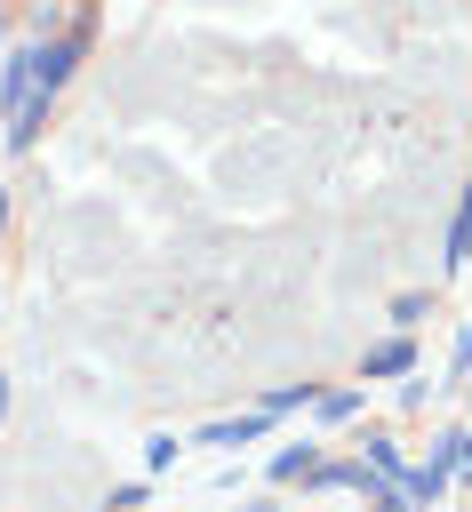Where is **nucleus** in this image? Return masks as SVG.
<instances>
[{"mask_svg": "<svg viewBox=\"0 0 472 512\" xmlns=\"http://www.w3.org/2000/svg\"><path fill=\"white\" fill-rule=\"evenodd\" d=\"M416 368V336L408 328H392V336H376L368 352H360V384H400Z\"/></svg>", "mask_w": 472, "mask_h": 512, "instance_id": "f03ea898", "label": "nucleus"}, {"mask_svg": "<svg viewBox=\"0 0 472 512\" xmlns=\"http://www.w3.org/2000/svg\"><path fill=\"white\" fill-rule=\"evenodd\" d=\"M0 240H8V192H0Z\"/></svg>", "mask_w": 472, "mask_h": 512, "instance_id": "a211bd4d", "label": "nucleus"}, {"mask_svg": "<svg viewBox=\"0 0 472 512\" xmlns=\"http://www.w3.org/2000/svg\"><path fill=\"white\" fill-rule=\"evenodd\" d=\"M360 400H368L360 384H328V392H312V424H352Z\"/></svg>", "mask_w": 472, "mask_h": 512, "instance_id": "0eeeda50", "label": "nucleus"}, {"mask_svg": "<svg viewBox=\"0 0 472 512\" xmlns=\"http://www.w3.org/2000/svg\"><path fill=\"white\" fill-rule=\"evenodd\" d=\"M312 392H320V384H272L256 408H264V416H288V408H312Z\"/></svg>", "mask_w": 472, "mask_h": 512, "instance_id": "1a4fd4ad", "label": "nucleus"}, {"mask_svg": "<svg viewBox=\"0 0 472 512\" xmlns=\"http://www.w3.org/2000/svg\"><path fill=\"white\" fill-rule=\"evenodd\" d=\"M144 496H152V488H144V480H120V488H112V496H104V512H136V504H144Z\"/></svg>", "mask_w": 472, "mask_h": 512, "instance_id": "ddd939ff", "label": "nucleus"}, {"mask_svg": "<svg viewBox=\"0 0 472 512\" xmlns=\"http://www.w3.org/2000/svg\"><path fill=\"white\" fill-rule=\"evenodd\" d=\"M360 464H368L376 480L408 488V456H400V440H392V432H368V440H360Z\"/></svg>", "mask_w": 472, "mask_h": 512, "instance_id": "423d86ee", "label": "nucleus"}, {"mask_svg": "<svg viewBox=\"0 0 472 512\" xmlns=\"http://www.w3.org/2000/svg\"><path fill=\"white\" fill-rule=\"evenodd\" d=\"M312 464H320V440H312V432H304V440H280V448H272V464H264V472H272V488H288V480H304V472H312Z\"/></svg>", "mask_w": 472, "mask_h": 512, "instance_id": "39448f33", "label": "nucleus"}, {"mask_svg": "<svg viewBox=\"0 0 472 512\" xmlns=\"http://www.w3.org/2000/svg\"><path fill=\"white\" fill-rule=\"evenodd\" d=\"M280 416H264V408H248V416H216V424H200V448H248V440H264Z\"/></svg>", "mask_w": 472, "mask_h": 512, "instance_id": "7ed1b4c3", "label": "nucleus"}, {"mask_svg": "<svg viewBox=\"0 0 472 512\" xmlns=\"http://www.w3.org/2000/svg\"><path fill=\"white\" fill-rule=\"evenodd\" d=\"M176 456H184V440H176V432H152V440H144V472H168Z\"/></svg>", "mask_w": 472, "mask_h": 512, "instance_id": "9b49d317", "label": "nucleus"}, {"mask_svg": "<svg viewBox=\"0 0 472 512\" xmlns=\"http://www.w3.org/2000/svg\"><path fill=\"white\" fill-rule=\"evenodd\" d=\"M240 512H280V504H272V496H248V504H240Z\"/></svg>", "mask_w": 472, "mask_h": 512, "instance_id": "f3484780", "label": "nucleus"}, {"mask_svg": "<svg viewBox=\"0 0 472 512\" xmlns=\"http://www.w3.org/2000/svg\"><path fill=\"white\" fill-rule=\"evenodd\" d=\"M456 472H464V480H472V432H464V456H456Z\"/></svg>", "mask_w": 472, "mask_h": 512, "instance_id": "dca6fc26", "label": "nucleus"}, {"mask_svg": "<svg viewBox=\"0 0 472 512\" xmlns=\"http://www.w3.org/2000/svg\"><path fill=\"white\" fill-rule=\"evenodd\" d=\"M456 456H464V432H432V448H424V464H432L440 480H456Z\"/></svg>", "mask_w": 472, "mask_h": 512, "instance_id": "9d476101", "label": "nucleus"}, {"mask_svg": "<svg viewBox=\"0 0 472 512\" xmlns=\"http://www.w3.org/2000/svg\"><path fill=\"white\" fill-rule=\"evenodd\" d=\"M424 400H432V384H424V376L408 368V376H400V408H424Z\"/></svg>", "mask_w": 472, "mask_h": 512, "instance_id": "2eb2a0df", "label": "nucleus"}, {"mask_svg": "<svg viewBox=\"0 0 472 512\" xmlns=\"http://www.w3.org/2000/svg\"><path fill=\"white\" fill-rule=\"evenodd\" d=\"M48 112H56V96H48L40 72H32V40H16L8 64H0V144H8V152H32L40 128H48Z\"/></svg>", "mask_w": 472, "mask_h": 512, "instance_id": "f257e3e1", "label": "nucleus"}, {"mask_svg": "<svg viewBox=\"0 0 472 512\" xmlns=\"http://www.w3.org/2000/svg\"><path fill=\"white\" fill-rule=\"evenodd\" d=\"M0 8H8V0H0Z\"/></svg>", "mask_w": 472, "mask_h": 512, "instance_id": "aec40b11", "label": "nucleus"}, {"mask_svg": "<svg viewBox=\"0 0 472 512\" xmlns=\"http://www.w3.org/2000/svg\"><path fill=\"white\" fill-rule=\"evenodd\" d=\"M440 264H448V272L472 264V184H464V200H456V224H448V240H440Z\"/></svg>", "mask_w": 472, "mask_h": 512, "instance_id": "6e6552de", "label": "nucleus"}, {"mask_svg": "<svg viewBox=\"0 0 472 512\" xmlns=\"http://www.w3.org/2000/svg\"><path fill=\"white\" fill-rule=\"evenodd\" d=\"M0 416H8V384H0Z\"/></svg>", "mask_w": 472, "mask_h": 512, "instance_id": "6ab92c4d", "label": "nucleus"}, {"mask_svg": "<svg viewBox=\"0 0 472 512\" xmlns=\"http://www.w3.org/2000/svg\"><path fill=\"white\" fill-rule=\"evenodd\" d=\"M304 488H312V496H336V488H368V464H360V456H320V464L304 472Z\"/></svg>", "mask_w": 472, "mask_h": 512, "instance_id": "20e7f679", "label": "nucleus"}, {"mask_svg": "<svg viewBox=\"0 0 472 512\" xmlns=\"http://www.w3.org/2000/svg\"><path fill=\"white\" fill-rule=\"evenodd\" d=\"M424 312H432V296H424V288H408V296H392V328H416Z\"/></svg>", "mask_w": 472, "mask_h": 512, "instance_id": "f8f14e48", "label": "nucleus"}, {"mask_svg": "<svg viewBox=\"0 0 472 512\" xmlns=\"http://www.w3.org/2000/svg\"><path fill=\"white\" fill-rule=\"evenodd\" d=\"M448 376H472V320L456 328V352H448Z\"/></svg>", "mask_w": 472, "mask_h": 512, "instance_id": "4468645a", "label": "nucleus"}]
</instances>
